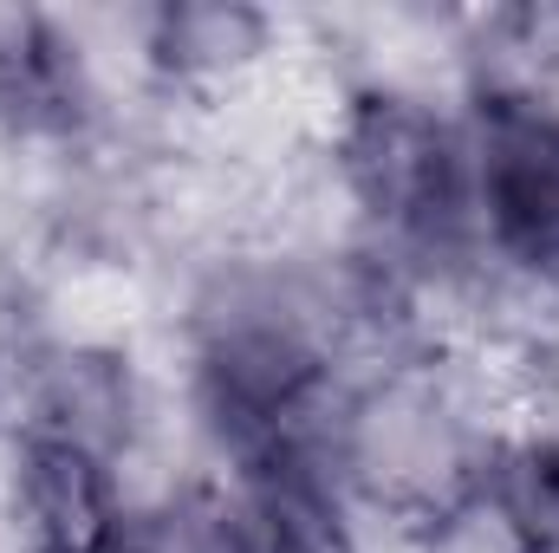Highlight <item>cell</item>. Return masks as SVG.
I'll use <instances>...</instances> for the list:
<instances>
[{
  "mask_svg": "<svg viewBox=\"0 0 559 553\" xmlns=\"http://www.w3.org/2000/svg\"><path fill=\"white\" fill-rule=\"evenodd\" d=\"M488 385L436 358H391L352 378L332 404L325 469L345 502L391 528H449L475 508L488 456Z\"/></svg>",
  "mask_w": 559,
  "mask_h": 553,
  "instance_id": "6da1fadb",
  "label": "cell"
},
{
  "mask_svg": "<svg viewBox=\"0 0 559 553\" xmlns=\"http://www.w3.org/2000/svg\"><path fill=\"white\" fill-rule=\"evenodd\" d=\"M462 150L468 222L488 261L559 286V98L540 85H475Z\"/></svg>",
  "mask_w": 559,
  "mask_h": 553,
  "instance_id": "7a4b0ae2",
  "label": "cell"
}]
</instances>
